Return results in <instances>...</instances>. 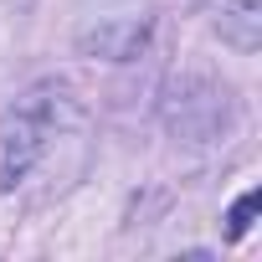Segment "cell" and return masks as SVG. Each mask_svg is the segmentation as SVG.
<instances>
[{"mask_svg":"<svg viewBox=\"0 0 262 262\" xmlns=\"http://www.w3.org/2000/svg\"><path fill=\"white\" fill-rule=\"evenodd\" d=\"M72 118V93L62 82H36L26 98H16V108H6L0 118V190H16L31 165L47 155V144L62 134V123Z\"/></svg>","mask_w":262,"mask_h":262,"instance_id":"6da1fadb","label":"cell"},{"mask_svg":"<svg viewBox=\"0 0 262 262\" xmlns=\"http://www.w3.org/2000/svg\"><path fill=\"white\" fill-rule=\"evenodd\" d=\"M257 206H262V195H257V190H242V195H236V206L226 211V236H231V242H236V236H247V226H252Z\"/></svg>","mask_w":262,"mask_h":262,"instance_id":"7a4b0ae2","label":"cell"}]
</instances>
